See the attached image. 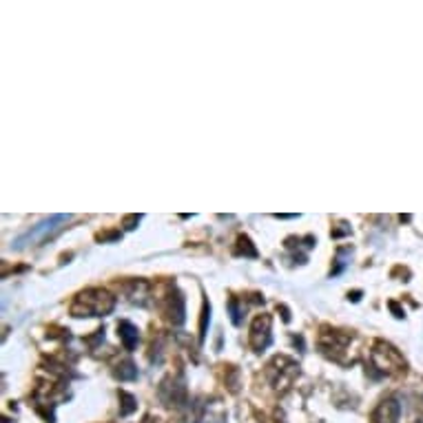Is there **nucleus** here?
<instances>
[{
  "label": "nucleus",
  "instance_id": "1",
  "mask_svg": "<svg viewBox=\"0 0 423 423\" xmlns=\"http://www.w3.org/2000/svg\"><path fill=\"white\" fill-rule=\"evenodd\" d=\"M113 297L104 290H87L80 292L76 304L71 306V312L76 317H89V315H104L113 310Z\"/></svg>",
  "mask_w": 423,
  "mask_h": 423
},
{
  "label": "nucleus",
  "instance_id": "2",
  "mask_svg": "<svg viewBox=\"0 0 423 423\" xmlns=\"http://www.w3.org/2000/svg\"><path fill=\"white\" fill-rule=\"evenodd\" d=\"M69 219H71L69 215H56V217L45 219L42 224L34 226V229L29 231L24 237H20V240L16 242V248H24L27 244H31V242H45V240H47V235H51L53 231H58V229H60V224L69 222Z\"/></svg>",
  "mask_w": 423,
  "mask_h": 423
},
{
  "label": "nucleus",
  "instance_id": "3",
  "mask_svg": "<svg viewBox=\"0 0 423 423\" xmlns=\"http://www.w3.org/2000/svg\"><path fill=\"white\" fill-rule=\"evenodd\" d=\"M250 343L257 352H262L264 348L271 343V317L264 315V317H257L253 328H250Z\"/></svg>",
  "mask_w": 423,
  "mask_h": 423
},
{
  "label": "nucleus",
  "instance_id": "4",
  "mask_svg": "<svg viewBox=\"0 0 423 423\" xmlns=\"http://www.w3.org/2000/svg\"><path fill=\"white\" fill-rule=\"evenodd\" d=\"M397 419H399V403L395 399L383 401L375 410V423H397Z\"/></svg>",
  "mask_w": 423,
  "mask_h": 423
},
{
  "label": "nucleus",
  "instance_id": "5",
  "mask_svg": "<svg viewBox=\"0 0 423 423\" xmlns=\"http://www.w3.org/2000/svg\"><path fill=\"white\" fill-rule=\"evenodd\" d=\"M118 335H120V339H122V343H124L126 350H133V348H136V343H138V328L133 326V323L120 321Z\"/></svg>",
  "mask_w": 423,
  "mask_h": 423
},
{
  "label": "nucleus",
  "instance_id": "6",
  "mask_svg": "<svg viewBox=\"0 0 423 423\" xmlns=\"http://www.w3.org/2000/svg\"><path fill=\"white\" fill-rule=\"evenodd\" d=\"M237 244H240V246H237V248H240V253L248 255V257H257V250H255L253 246H250V240H248L246 235H242L240 240H237Z\"/></svg>",
  "mask_w": 423,
  "mask_h": 423
},
{
  "label": "nucleus",
  "instance_id": "7",
  "mask_svg": "<svg viewBox=\"0 0 423 423\" xmlns=\"http://www.w3.org/2000/svg\"><path fill=\"white\" fill-rule=\"evenodd\" d=\"M136 375H138V370L133 368V364H122V368L118 370L120 379H136Z\"/></svg>",
  "mask_w": 423,
  "mask_h": 423
},
{
  "label": "nucleus",
  "instance_id": "8",
  "mask_svg": "<svg viewBox=\"0 0 423 423\" xmlns=\"http://www.w3.org/2000/svg\"><path fill=\"white\" fill-rule=\"evenodd\" d=\"M120 397L124 399V408L120 410L122 414H131L133 410H136V401H133V397L131 395H126V392H120Z\"/></svg>",
  "mask_w": 423,
  "mask_h": 423
},
{
  "label": "nucleus",
  "instance_id": "9",
  "mask_svg": "<svg viewBox=\"0 0 423 423\" xmlns=\"http://www.w3.org/2000/svg\"><path fill=\"white\" fill-rule=\"evenodd\" d=\"M208 312H211V308H208V304H204V310H202V326H200V337L204 339V335H206V323H208Z\"/></svg>",
  "mask_w": 423,
  "mask_h": 423
},
{
  "label": "nucleus",
  "instance_id": "10",
  "mask_svg": "<svg viewBox=\"0 0 423 423\" xmlns=\"http://www.w3.org/2000/svg\"><path fill=\"white\" fill-rule=\"evenodd\" d=\"M390 308H392V312H395V317H403V310L395 302H390Z\"/></svg>",
  "mask_w": 423,
  "mask_h": 423
}]
</instances>
